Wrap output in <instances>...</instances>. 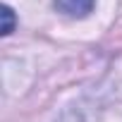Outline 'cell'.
<instances>
[{
	"mask_svg": "<svg viewBox=\"0 0 122 122\" xmlns=\"http://www.w3.org/2000/svg\"><path fill=\"white\" fill-rule=\"evenodd\" d=\"M3 17H5V26H3V34L7 36V34H12V29H15V12H12V7H3Z\"/></svg>",
	"mask_w": 122,
	"mask_h": 122,
	"instance_id": "2",
	"label": "cell"
},
{
	"mask_svg": "<svg viewBox=\"0 0 122 122\" xmlns=\"http://www.w3.org/2000/svg\"><path fill=\"white\" fill-rule=\"evenodd\" d=\"M57 12H62L67 17H89L96 7V0H55Z\"/></svg>",
	"mask_w": 122,
	"mask_h": 122,
	"instance_id": "1",
	"label": "cell"
}]
</instances>
